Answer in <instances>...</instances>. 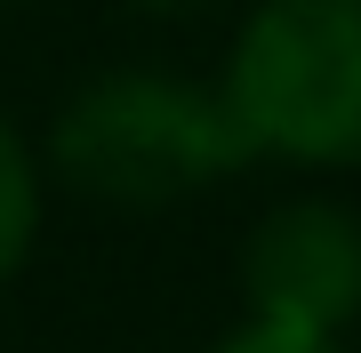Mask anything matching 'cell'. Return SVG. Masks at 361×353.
I'll list each match as a JSON object with an SVG mask.
<instances>
[{"label": "cell", "instance_id": "obj_1", "mask_svg": "<svg viewBox=\"0 0 361 353\" xmlns=\"http://www.w3.org/2000/svg\"><path fill=\"white\" fill-rule=\"evenodd\" d=\"M249 161L257 153L233 129L217 80L161 65L89 73L49 120V177L104 209H177Z\"/></svg>", "mask_w": 361, "mask_h": 353}, {"label": "cell", "instance_id": "obj_2", "mask_svg": "<svg viewBox=\"0 0 361 353\" xmlns=\"http://www.w3.org/2000/svg\"><path fill=\"white\" fill-rule=\"evenodd\" d=\"M217 97L257 161L361 169V0H257Z\"/></svg>", "mask_w": 361, "mask_h": 353}, {"label": "cell", "instance_id": "obj_5", "mask_svg": "<svg viewBox=\"0 0 361 353\" xmlns=\"http://www.w3.org/2000/svg\"><path fill=\"white\" fill-rule=\"evenodd\" d=\"M209 353H353V345H345V337H322V329H289V321H257V314H241Z\"/></svg>", "mask_w": 361, "mask_h": 353}, {"label": "cell", "instance_id": "obj_3", "mask_svg": "<svg viewBox=\"0 0 361 353\" xmlns=\"http://www.w3.org/2000/svg\"><path fill=\"white\" fill-rule=\"evenodd\" d=\"M241 297L257 321L345 337L361 321V209L329 193L273 201L241 241Z\"/></svg>", "mask_w": 361, "mask_h": 353}, {"label": "cell", "instance_id": "obj_6", "mask_svg": "<svg viewBox=\"0 0 361 353\" xmlns=\"http://www.w3.org/2000/svg\"><path fill=\"white\" fill-rule=\"evenodd\" d=\"M137 16H201V8H217V0H129Z\"/></svg>", "mask_w": 361, "mask_h": 353}, {"label": "cell", "instance_id": "obj_4", "mask_svg": "<svg viewBox=\"0 0 361 353\" xmlns=\"http://www.w3.org/2000/svg\"><path fill=\"white\" fill-rule=\"evenodd\" d=\"M40 201H49V169L16 137V120L0 113V289L25 273V257L40 249Z\"/></svg>", "mask_w": 361, "mask_h": 353}]
</instances>
